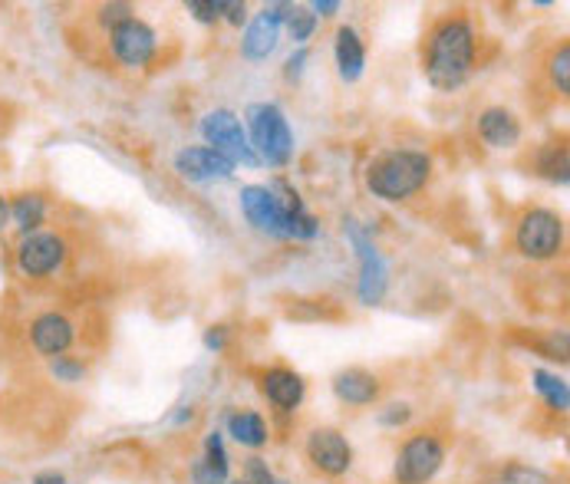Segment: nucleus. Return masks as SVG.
Returning a JSON list of instances; mask_svg holds the SVG:
<instances>
[{
    "mask_svg": "<svg viewBox=\"0 0 570 484\" xmlns=\"http://www.w3.org/2000/svg\"><path fill=\"white\" fill-rule=\"evenodd\" d=\"M479 30L469 13H442L422 37V73L432 89L455 92L475 73Z\"/></svg>",
    "mask_w": 570,
    "mask_h": 484,
    "instance_id": "obj_1",
    "label": "nucleus"
},
{
    "mask_svg": "<svg viewBox=\"0 0 570 484\" xmlns=\"http://www.w3.org/2000/svg\"><path fill=\"white\" fill-rule=\"evenodd\" d=\"M432 156L422 149H390L366 165L363 181L373 198L400 205L432 181Z\"/></svg>",
    "mask_w": 570,
    "mask_h": 484,
    "instance_id": "obj_2",
    "label": "nucleus"
},
{
    "mask_svg": "<svg viewBox=\"0 0 570 484\" xmlns=\"http://www.w3.org/2000/svg\"><path fill=\"white\" fill-rule=\"evenodd\" d=\"M245 132L250 149L261 165L287 168L294 159V132L281 106L274 102H254L245 109Z\"/></svg>",
    "mask_w": 570,
    "mask_h": 484,
    "instance_id": "obj_3",
    "label": "nucleus"
},
{
    "mask_svg": "<svg viewBox=\"0 0 570 484\" xmlns=\"http://www.w3.org/2000/svg\"><path fill=\"white\" fill-rule=\"evenodd\" d=\"M514 250L524 260L544 264L564 250V218L551 208H528L514 221Z\"/></svg>",
    "mask_w": 570,
    "mask_h": 484,
    "instance_id": "obj_4",
    "label": "nucleus"
},
{
    "mask_svg": "<svg viewBox=\"0 0 570 484\" xmlns=\"http://www.w3.org/2000/svg\"><path fill=\"white\" fill-rule=\"evenodd\" d=\"M343 235L350 247L356 250V260H360V280H356V297L363 307H376L383 304L386 290H390V267L380 254V247L373 244L370 231H363V225L356 218H346L343 221Z\"/></svg>",
    "mask_w": 570,
    "mask_h": 484,
    "instance_id": "obj_5",
    "label": "nucleus"
},
{
    "mask_svg": "<svg viewBox=\"0 0 570 484\" xmlns=\"http://www.w3.org/2000/svg\"><path fill=\"white\" fill-rule=\"evenodd\" d=\"M67 257H70V244L60 231H33V235H23L20 244L13 247L17 274L27 280L53 277L57 270H63Z\"/></svg>",
    "mask_w": 570,
    "mask_h": 484,
    "instance_id": "obj_6",
    "label": "nucleus"
},
{
    "mask_svg": "<svg viewBox=\"0 0 570 484\" xmlns=\"http://www.w3.org/2000/svg\"><path fill=\"white\" fill-rule=\"evenodd\" d=\"M445 465V442L435 432L409 435L396 452L393 478L396 484H429Z\"/></svg>",
    "mask_w": 570,
    "mask_h": 484,
    "instance_id": "obj_7",
    "label": "nucleus"
},
{
    "mask_svg": "<svg viewBox=\"0 0 570 484\" xmlns=\"http://www.w3.org/2000/svg\"><path fill=\"white\" fill-rule=\"evenodd\" d=\"M198 129H202L205 146L215 149L218 156H225L235 165H250V168L261 165L257 156H254V149H250V142H247L245 122H242V116L235 109H212V112H205Z\"/></svg>",
    "mask_w": 570,
    "mask_h": 484,
    "instance_id": "obj_8",
    "label": "nucleus"
},
{
    "mask_svg": "<svg viewBox=\"0 0 570 484\" xmlns=\"http://www.w3.org/2000/svg\"><path fill=\"white\" fill-rule=\"evenodd\" d=\"M109 50L116 57L119 67L126 70H142L156 60L159 53V33L142 20V17H129L119 27L109 30Z\"/></svg>",
    "mask_w": 570,
    "mask_h": 484,
    "instance_id": "obj_9",
    "label": "nucleus"
},
{
    "mask_svg": "<svg viewBox=\"0 0 570 484\" xmlns=\"http://www.w3.org/2000/svg\"><path fill=\"white\" fill-rule=\"evenodd\" d=\"M242 211H245L247 225L271 238V241H287V215L277 201V195L271 191V185H245L242 188Z\"/></svg>",
    "mask_w": 570,
    "mask_h": 484,
    "instance_id": "obj_10",
    "label": "nucleus"
},
{
    "mask_svg": "<svg viewBox=\"0 0 570 484\" xmlns=\"http://www.w3.org/2000/svg\"><path fill=\"white\" fill-rule=\"evenodd\" d=\"M294 3H264L257 10V17L247 23L245 37H242V57L250 63H261L267 60L277 43H281V30H284V20L291 13Z\"/></svg>",
    "mask_w": 570,
    "mask_h": 484,
    "instance_id": "obj_11",
    "label": "nucleus"
},
{
    "mask_svg": "<svg viewBox=\"0 0 570 484\" xmlns=\"http://www.w3.org/2000/svg\"><path fill=\"white\" fill-rule=\"evenodd\" d=\"M307 462L326 478H343L353 468V445L340 428H314L307 435Z\"/></svg>",
    "mask_w": 570,
    "mask_h": 484,
    "instance_id": "obj_12",
    "label": "nucleus"
},
{
    "mask_svg": "<svg viewBox=\"0 0 570 484\" xmlns=\"http://www.w3.org/2000/svg\"><path fill=\"white\" fill-rule=\"evenodd\" d=\"M30 346L33 353H40L43 359H57L67 356L77 343V323L70 320L60 310H43L30 320Z\"/></svg>",
    "mask_w": 570,
    "mask_h": 484,
    "instance_id": "obj_13",
    "label": "nucleus"
},
{
    "mask_svg": "<svg viewBox=\"0 0 570 484\" xmlns=\"http://www.w3.org/2000/svg\"><path fill=\"white\" fill-rule=\"evenodd\" d=\"M175 171L185 178V181H195V185H212V181H228L235 178V161H228L225 156H218L215 149L208 146H188L175 156Z\"/></svg>",
    "mask_w": 570,
    "mask_h": 484,
    "instance_id": "obj_14",
    "label": "nucleus"
},
{
    "mask_svg": "<svg viewBox=\"0 0 570 484\" xmlns=\"http://www.w3.org/2000/svg\"><path fill=\"white\" fill-rule=\"evenodd\" d=\"M261 393L264 399L274 405L277 412L291 415L297 412L304 399H307V383L297 369H287V366H271L261 373Z\"/></svg>",
    "mask_w": 570,
    "mask_h": 484,
    "instance_id": "obj_15",
    "label": "nucleus"
},
{
    "mask_svg": "<svg viewBox=\"0 0 570 484\" xmlns=\"http://www.w3.org/2000/svg\"><path fill=\"white\" fill-rule=\"evenodd\" d=\"M475 129H479V139L489 146V149H498V152H508V149H518L521 139H524V126L521 119L504 109V106H489L479 112L475 119Z\"/></svg>",
    "mask_w": 570,
    "mask_h": 484,
    "instance_id": "obj_16",
    "label": "nucleus"
},
{
    "mask_svg": "<svg viewBox=\"0 0 570 484\" xmlns=\"http://www.w3.org/2000/svg\"><path fill=\"white\" fill-rule=\"evenodd\" d=\"M271 191L277 195V201L287 215V241H314L321 235V221L307 211L301 191L287 178H274Z\"/></svg>",
    "mask_w": 570,
    "mask_h": 484,
    "instance_id": "obj_17",
    "label": "nucleus"
},
{
    "mask_svg": "<svg viewBox=\"0 0 570 484\" xmlns=\"http://www.w3.org/2000/svg\"><path fill=\"white\" fill-rule=\"evenodd\" d=\"M333 393L336 399L353 408H363V405H373L383 393V383L380 376H373L370 369H360V366H350V369H340L333 376Z\"/></svg>",
    "mask_w": 570,
    "mask_h": 484,
    "instance_id": "obj_18",
    "label": "nucleus"
},
{
    "mask_svg": "<svg viewBox=\"0 0 570 484\" xmlns=\"http://www.w3.org/2000/svg\"><path fill=\"white\" fill-rule=\"evenodd\" d=\"M336 73L343 82H356L366 73V43L356 27H340L333 40Z\"/></svg>",
    "mask_w": 570,
    "mask_h": 484,
    "instance_id": "obj_19",
    "label": "nucleus"
},
{
    "mask_svg": "<svg viewBox=\"0 0 570 484\" xmlns=\"http://www.w3.org/2000/svg\"><path fill=\"white\" fill-rule=\"evenodd\" d=\"M47 215H50V201L43 191H20L10 198V225L23 235H33V231H43L47 225Z\"/></svg>",
    "mask_w": 570,
    "mask_h": 484,
    "instance_id": "obj_20",
    "label": "nucleus"
},
{
    "mask_svg": "<svg viewBox=\"0 0 570 484\" xmlns=\"http://www.w3.org/2000/svg\"><path fill=\"white\" fill-rule=\"evenodd\" d=\"M531 168L538 178H548L554 185H568L570 181V159H568V142L564 139H551L544 146L534 149L531 156Z\"/></svg>",
    "mask_w": 570,
    "mask_h": 484,
    "instance_id": "obj_21",
    "label": "nucleus"
},
{
    "mask_svg": "<svg viewBox=\"0 0 570 484\" xmlns=\"http://www.w3.org/2000/svg\"><path fill=\"white\" fill-rule=\"evenodd\" d=\"M228 435L238 442V445H245L250 452H257V448H264L267 445V438H271V428H267V422H264V415L261 412H254V408H235L232 415H228Z\"/></svg>",
    "mask_w": 570,
    "mask_h": 484,
    "instance_id": "obj_22",
    "label": "nucleus"
},
{
    "mask_svg": "<svg viewBox=\"0 0 570 484\" xmlns=\"http://www.w3.org/2000/svg\"><path fill=\"white\" fill-rule=\"evenodd\" d=\"M531 386H534V393L551 405L554 412H568L570 408V389L564 376H558L551 369H534L531 373Z\"/></svg>",
    "mask_w": 570,
    "mask_h": 484,
    "instance_id": "obj_23",
    "label": "nucleus"
},
{
    "mask_svg": "<svg viewBox=\"0 0 570 484\" xmlns=\"http://www.w3.org/2000/svg\"><path fill=\"white\" fill-rule=\"evenodd\" d=\"M202 465H205L212 475H218L222 482H228V475H232V462H228V448H225V435H222V432H208Z\"/></svg>",
    "mask_w": 570,
    "mask_h": 484,
    "instance_id": "obj_24",
    "label": "nucleus"
},
{
    "mask_svg": "<svg viewBox=\"0 0 570 484\" xmlns=\"http://www.w3.org/2000/svg\"><path fill=\"white\" fill-rule=\"evenodd\" d=\"M317 17L311 13V7H291V13H287V20H284V27H287V33H291V40L297 43V47H307V40L317 33Z\"/></svg>",
    "mask_w": 570,
    "mask_h": 484,
    "instance_id": "obj_25",
    "label": "nucleus"
},
{
    "mask_svg": "<svg viewBox=\"0 0 570 484\" xmlns=\"http://www.w3.org/2000/svg\"><path fill=\"white\" fill-rule=\"evenodd\" d=\"M548 80L554 86V92L568 96L570 92V47L558 43L548 57Z\"/></svg>",
    "mask_w": 570,
    "mask_h": 484,
    "instance_id": "obj_26",
    "label": "nucleus"
},
{
    "mask_svg": "<svg viewBox=\"0 0 570 484\" xmlns=\"http://www.w3.org/2000/svg\"><path fill=\"white\" fill-rule=\"evenodd\" d=\"M50 363V376L57 379V383H63V386H77L82 383L86 376H89V366L82 363L80 356H57V359H47Z\"/></svg>",
    "mask_w": 570,
    "mask_h": 484,
    "instance_id": "obj_27",
    "label": "nucleus"
},
{
    "mask_svg": "<svg viewBox=\"0 0 570 484\" xmlns=\"http://www.w3.org/2000/svg\"><path fill=\"white\" fill-rule=\"evenodd\" d=\"M185 10L198 20V23H218L225 17V0H188Z\"/></svg>",
    "mask_w": 570,
    "mask_h": 484,
    "instance_id": "obj_28",
    "label": "nucleus"
},
{
    "mask_svg": "<svg viewBox=\"0 0 570 484\" xmlns=\"http://www.w3.org/2000/svg\"><path fill=\"white\" fill-rule=\"evenodd\" d=\"M380 425L383 428H403L412 422V405L409 403H390L386 408H380Z\"/></svg>",
    "mask_w": 570,
    "mask_h": 484,
    "instance_id": "obj_29",
    "label": "nucleus"
},
{
    "mask_svg": "<svg viewBox=\"0 0 570 484\" xmlns=\"http://www.w3.org/2000/svg\"><path fill=\"white\" fill-rule=\"evenodd\" d=\"M307 63H311V50H307V47H297V50L287 57V63H284V80L287 82L304 80V73H307Z\"/></svg>",
    "mask_w": 570,
    "mask_h": 484,
    "instance_id": "obj_30",
    "label": "nucleus"
},
{
    "mask_svg": "<svg viewBox=\"0 0 570 484\" xmlns=\"http://www.w3.org/2000/svg\"><path fill=\"white\" fill-rule=\"evenodd\" d=\"M132 17V7L129 3H102L99 7V23H102V30H112V27H119L122 20H129Z\"/></svg>",
    "mask_w": 570,
    "mask_h": 484,
    "instance_id": "obj_31",
    "label": "nucleus"
},
{
    "mask_svg": "<svg viewBox=\"0 0 570 484\" xmlns=\"http://www.w3.org/2000/svg\"><path fill=\"white\" fill-rule=\"evenodd\" d=\"M245 484H287V482H281V478L267 468V462H264V458H250L245 468Z\"/></svg>",
    "mask_w": 570,
    "mask_h": 484,
    "instance_id": "obj_32",
    "label": "nucleus"
},
{
    "mask_svg": "<svg viewBox=\"0 0 570 484\" xmlns=\"http://www.w3.org/2000/svg\"><path fill=\"white\" fill-rule=\"evenodd\" d=\"M205 346L212 353H225L228 349V326H208L205 329Z\"/></svg>",
    "mask_w": 570,
    "mask_h": 484,
    "instance_id": "obj_33",
    "label": "nucleus"
},
{
    "mask_svg": "<svg viewBox=\"0 0 570 484\" xmlns=\"http://www.w3.org/2000/svg\"><path fill=\"white\" fill-rule=\"evenodd\" d=\"M222 20H228L232 27H242V23H247V3L242 0H225V17Z\"/></svg>",
    "mask_w": 570,
    "mask_h": 484,
    "instance_id": "obj_34",
    "label": "nucleus"
},
{
    "mask_svg": "<svg viewBox=\"0 0 570 484\" xmlns=\"http://www.w3.org/2000/svg\"><path fill=\"white\" fill-rule=\"evenodd\" d=\"M340 7H343L340 0H314V3H311V13L321 20V17H333V13H340Z\"/></svg>",
    "mask_w": 570,
    "mask_h": 484,
    "instance_id": "obj_35",
    "label": "nucleus"
},
{
    "mask_svg": "<svg viewBox=\"0 0 570 484\" xmlns=\"http://www.w3.org/2000/svg\"><path fill=\"white\" fill-rule=\"evenodd\" d=\"M30 484H70V478H67L63 472H53V468H47V472H37Z\"/></svg>",
    "mask_w": 570,
    "mask_h": 484,
    "instance_id": "obj_36",
    "label": "nucleus"
},
{
    "mask_svg": "<svg viewBox=\"0 0 570 484\" xmlns=\"http://www.w3.org/2000/svg\"><path fill=\"white\" fill-rule=\"evenodd\" d=\"M10 228V198H3L0 195V235Z\"/></svg>",
    "mask_w": 570,
    "mask_h": 484,
    "instance_id": "obj_37",
    "label": "nucleus"
}]
</instances>
